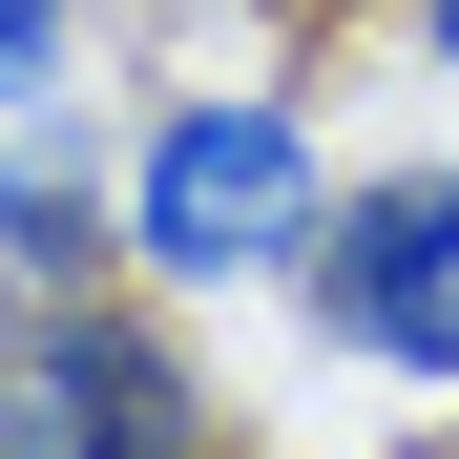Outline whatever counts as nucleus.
Instances as JSON below:
<instances>
[{
  "instance_id": "nucleus-1",
  "label": "nucleus",
  "mask_w": 459,
  "mask_h": 459,
  "mask_svg": "<svg viewBox=\"0 0 459 459\" xmlns=\"http://www.w3.org/2000/svg\"><path fill=\"white\" fill-rule=\"evenodd\" d=\"M314 230H334V168L272 84H188L126 126V272L146 292H272V272H314Z\"/></svg>"
},
{
  "instance_id": "nucleus-2",
  "label": "nucleus",
  "mask_w": 459,
  "mask_h": 459,
  "mask_svg": "<svg viewBox=\"0 0 459 459\" xmlns=\"http://www.w3.org/2000/svg\"><path fill=\"white\" fill-rule=\"evenodd\" d=\"M0 459H209V397L168 314H126V292H22L0 314Z\"/></svg>"
},
{
  "instance_id": "nucleus-3",
  "label": "nucleus",
  "mask_w": 459,
  "mask_h": 459,
  "mask_svg": "<svg viewBox=\"0 0 459 459\" xmlns=\"http://www.w3.org/2000/svg\"><path fill=\"white\" fill-rule=\"evenodd\" d=\"M292 292L334 314V355L459 397V168H376V188H334V230H314V272H292Z\"/></svg>"
},
{
  "instance_id": "nucleus-4",
  "label": "nucleus",
  "mask_w": 459,
  "mask_h": 459,
  "mask_svg": "<svg viewBox=\"0 0 459 459\" xmlns=\"http://www.w3.org/2000/svg\"><path fill=\"white\" fill-rule=\"evenodd\" d=\"M126 251V168H84V146H63V105L0 146V292H84Z\"/></svg>"
},
{
  "instance_id": "nucleus-5",
  "label": "nucleus",
  "mask_w": 459,
  "mask_h": 459,
  "mask_svg": "<svg viewBox=\"0 0 459 459\" xmlns=\"http://www.w3.org/2000/svg\"><path fill=\"white\" fill-rule=\"evenodd\" d=\"M63 42H84V0H0V105H63Z\"/></svg>"
},
{
  "instance_id": "nucleus-6",
  "label": "nucleus",
  "mask_w": 459,
  "mask_h": 459,
  "mask_svg": "<svg viewBox=\"0 0 459 459\" xmlns=\"http://www.w3.org/2000/svg\"><path fill=\"white\" fill-rule=\"evenodd\" d=\"M418 63H438V84H459V0H418Z\"/></svg>"
},
{
  "instance_id": "nucleus-7",
  "label": "nucleus",
  "mask_w": 459,
  "mask_h": 459,
  "mask_svg": "<svg viewBox=\"0 0 459 459\" xmlns=\"http://www.w3.org/2000/svg\"><path fill=\"white\" fill-rule=\"evenodd\" d=\"M0 314H22V292H0Z\"/></svg>"
}]
</instances>
